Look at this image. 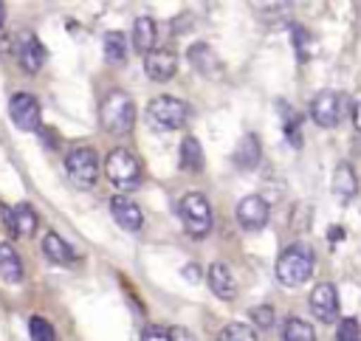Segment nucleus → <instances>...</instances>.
<instances>
[{"label":"nucleus","mask_w":361,"mask_h":341,"mask_svg":"<svg viewBox=\"0 0 361 341\" xmlns=\"http://www.w3.org/2000/svg\"><path fill=\"white\" fill-rule=\"evenodd\" d=\"M104 59L110 65H121L127 59V39L121 31H107L104 34Z\"/></svg>","instance_id":"5701e85b"},{"label":"nucleus","mask_w":361,"mask_h":341,"mask_svg":"<svg viewBox=\"0 0 361 341\" xmlns=\"http://www.w3.org/2000/svg\"><path fill=\"white\" fill-rule=\"evenodd\" d=\"M336 341H361V327L355 318H341L336 330Z\"/></svg>","instance_id":"cd10ccee"},{"label":"nucleus","mask_w":361,"mask_h":341,"mask_svg":"<svg viewBox=\"0 0 361 341\" xmlns=\"http://www.w3.org/2000/svg\"><path fill=\"white\" fill-rule=\"evenodd\" d=\"M268 203L259 197V194H248L237 203V223L245 228V231H259L265 223H268Z\"/></svg>","instance_id":"9d476101"},{"label":"nucleus","mask_w":361,"mask_h":341,"mask_svg":"<svg viewBox=\"0 0 361 341\" xmlns=\"http://www.w3.org/2000/svg\"><path fill=\"white\" fill-rule=\"evenodd\" d=\"M282 338L285 341H316V333H313V324H307L305 318H288Z\"/></svg>","instance_id":"b1692460"},{"label":"nucleus","mask_w":361,"mask_h":341,"mask_svg":"<svg viewBox=\"0 0 361 341\" xmlns=\"http://www.w3.org/2000/svg\"><path fill=\"white\" fill-rule=\"evenodd\" d=\"M341 237H344V231H341V228H336V225H333V228H330V240H341Z\"/></svg>","instance_id":"f704fd0d"},{"label":"nucleus","mask_w":361,"mask_h":341,"mask_svg":"<svg viewBox=\"0 0 361 341\" xmlns=\"http://www.w3.org/2000/svg\"><path fill=\"white\" fill-rule=\"evenodd\" d=\"M206 282L212 287V293L223 302H231L237 296V282H234V273L226 262H212L209 265V273H206Z\"/></svg>","instance_id":"4468645a"},{"label":"nucleus","mask_w":361,"mask_h":341,"mask_svg":"<svg viewBox=\"0 0 361 341\" xmlns=\"http://www.w3.org/2000/svg\"><path fill=\"white\" fill-rule=\"evenodd\" d=\"M178 211H180V220H183V228H186L189 237H197L200 240V237L209 234V228H212V206H209V200L203 194L189 192L180 200Z\"/></svg>","instance_id":"423d86ee"},{"label":"nucleus","mask_w":361,"mask_h":341,"mask_svg":"<svg viewBox=\"0 0 361 341\" xmlns=\"http://www.w3.org/2000/svg\"><path fill=\"white\" fill-rule=\"evenodd\" d=\"M104 175H107V180L116 183L118 189H133V186H138V180H141V163H138V158H135L130 149L116 147V149H110L107 158H104Z\"/></svg>","instance_id":"7ed1b4c3"},{"label":"nucleus","mask_w":361,"mask_h":341,"mask_svg":"<svg viewBox=\"0 0 361 341\" xmlns=\"http://www.w3.org/2000/svg\"><path fill=\"white\" fill-rule=\"evenodd\" d=\"M8 116H11V121H14L17 130H25V132L39 130V101H37V96L34 93H25V90L11 93V99H8Z\"/></svg>","instance_id":"0eeeda50"},{"label":"nucleus","mask_w":361,"mask_h":341,"mask_svg":"<svg viewBox=\"0 0 361 341\" xmlns=\"http://www.w3.org/2000/svg\"><path fill=\"white\" fill-rule=\"evenodd\" d=\"M28 335H31V341H56V333H54L51 321L42 318V316L28 318Z\"/></svg>","instance_id":"a878e982"},{"label":"nucleus","mask_w":361,"mask_h":341,"mask_svg":"<svg viewBox=\"0 0 361 341\" xmlns=\"http://www.w3.org/2000/svg\"><path fill=\"white\" fill-rule=\"evenodd\" d=\"M186 56H189V65H192L197 73H203V76H217V73H220V59H217V54H214L212 45L195 42V45L186 51Z\"/></svg>","instance_id":"2eb2a0df"},{"label":"nucleus","mask_w":361,"mask_h":341,"mask_svg":"<svg viewBox=\"0 0 361 341\" xmlns=\"http://www.w3.org/2000/svg\"><path fill=\"white\" fill-rule=\"evenodd\" d=\"M313 268H316L313 248L307 242H293L276 259V279L288 287H296V285H305L313 276Z\"/></svg>","instance_id":"f257e3e1"},{"label":"nucleus","mask_w":361,"mask_h":341,"mask_svg":"<svg viewBox=\"0 0 361 341\" xmlns=\"http://www.w3.org/2000/svg\"><path fill=\"white\" fill-rule=\"evenodd\" d=\"M0 223H3V228H6V231H11V209H8V206H3V203H0Z\"/></svg>","instance_id":"2f4dec72"},{"label":"nucleus","mask_w":361,"mask_h":341,"mask_svg":"<svg viewBox=\"0 0 361 341\" xmlns=\"http://www.w3.org/2000/svg\"><path fill=\"white\" fill-rule=\"evenodd\" d=\"M110 214H113V220H116L124 231H138V228L144 225V214H141L138 203L130 200L127 194H113V197H110Z\"/></svg>","instance_id":"ddd939ff"},{"label":"nucleus","mask_w":361,"mask_h":341,"mask_svg":"<svg viewBox=\"0 0 361 341\" xmlns=\"http://www.w3.org/2000/svg\"><path fill=\"white\" fill-rule=\"evenodd\" d=\"M310 313L319 321H324V324H330L336 318V313H338V293H336V287L330 282H322V285H316L310 290Z\"/></svg>","instance_id":"f8f14e48"},{"label":"nucleus","mask_w":361,"mask_h":341,"mask_svg":"<svg viewBox=\"0 0 361 341\" xmlns=\"http://www.w3.org/2000/svg\"><path fill=\"white\" fill-rule=\"evenodd\" d=\"M0 282H6V285L23 282V259L11 242H0Z\"/></svg>","instance_id":"f3484780"},{"label":"nucleus","mask_w":361,"mask_h":341,"mask_svg":"<svg viewBox=\"0 0 361 341\" xmlns=\"http://www.w3.org/2000/svg\"><path fill=\"white\" fill-rule=\"evenodd\" d=\"M355 192H358L355 169H353L347 161H341V163L336 166V172H333V194L338 197V203H350V200L355 197Z\"/></svg>","instance_id":"dca6fc26"},{"label":"nucleus","mask_w":361,"mask_h":341,"mask_svg":"<svg viewBox=\"0 0 361 341\" xmlns=\"http://www.w3.org/2000/svg\"><path fill=\"white\" fill-rule=\"evenodd\" d=\"M344 113V96L338 90H319L310 101V116L319 127H336Z\"/></svg>","instance_id":"6e6552de"},{"label":"nucleus","mask_w":361,"mask_h":341,"mask_svg":"<svg viewBox=\"0 0 361 341\" xmlns=\"http://www.w3.org/2000/svg\"><path fill=\"white\" fill-rule=\"evenodd\" d=\"M144 70L152 82H169L178 70V56L169 48H152L144 56Z\"/></svg>","instance_id":"9b49d317"},{"label":"nucleus","mask_w":361,"mask_h":341,"mask_svg":"<svg viewBox=\"0 0 361 341\" xmlns=\"http://www.w3.org/2000/svg\"><path fill=\"white\" fill-rule=\"evenodd\" d=\"M353 121H355V127L361 130V101H358V104L353 107Z\"/></svg>","instance_id":"72a5a7b5"},{"label":"nucleus","mask_w":361,"mask_h":341,"mask_svg":"<svg viewBox=\"0 0 361 341\" xmlns=\"http://www.w3.org/2000/svg\"><path fill=\"white\" fill-rule=\"evenodd\" d=\"M42 254H45L51 262H56V265H71V262L76 259V251H73L56 231H51V234L42 237Z\"/></svg>","instance_id":"aec40b11"},{"label":"nucleus","mask_w":361,"mask_h":341,"mask_svg":"<svg viewBox=\"0 0 361 341\" xmlns=\"http://www.w3.org/2000/svg\"><path fill=\"white\" fill-rule=\"evenodd\" d=\"M45 59H48V51L39 42V37L20 34V42H17V62H20V68L25 73H39V68L45 65Z\"/></svg>","instance_id":"1a4fd4ad"},{"label":"nucleus","mask_w":361,"mask_h":341,"mask_svg":"<svg viewBox=\"0 0 361 341\" xmlns=\"http://www.w3.org/2000/svg\"><path fill=\"white\" fill-rule=\"evenodd\" d=\"M189 116V107L175 96H155L147 104V121L155 130H178Z\"/></svg>","instance_id":"39448f33"},{"label":"nucleus","mask_w":361,"mask_h":341,"mask_svg":"<svg viewBox=\"0 0 361 341\" xmlns=\"http://www.w3.org/2000/svg\"><path fill=\"white\" fill-rule=\"evenodd\" d=\"M290 42L296 48L299 62H305L310 56V34H307V28L305 25H290Z\"/></svg>","instance_id":"bb28decb"},{"label":"nucleus","mask_w":361,"mask_h":341,"mask_svg":"<svg viewBox=\"0 0 361 341\" xmlns=\"http://www.w3.org/2000/svg\"><path fill=\"white\" fill-rule=\"evenodd\" d=\"M155 37H158V25H155L152 17H138L133 23V45H135V51L149 54L155 48Z\"/></svg>","instance_id":"412c9836"},{"label":"nucleus","mask_w":361,"mask_h":341,"mask_svg":"<svg viewBox=\"0 0 361 341\" xmlns=\"http://www.w3.org/2000/svg\"><path fill=\"white\" fill-rule=\"evenodd\" d=\"M217 341H257V335H254V330H251L248 324L231 321V324H226V327L220 330Z\"/></svg>","instance_id":"393cba45"},{"label":"nucleus","mask_w":361,"mask_h":341,"mask_svg":"<svg viewBox=\"0 0 361 341\" xmlns=\"http://www.w3.org/2000/svg\"><path fill=\"white\" fill-rule=\"evenodd\" d=\"M37 223H39L37 209L31 203H17L11 209V231L8 234L11 237H31L37 231Z\"/></svg>","instance_id":"a211bd4d"},{"label":"nucleus","mask_w":361,"mask_h":341,"mask_svg":"<svg viewBox=\"0 0 361 341\" xmlns=\"http://www.w3.org/2000/svg\"><path fill=\"white\" fill-rule=\"evenodd\" d=\"M169 341H197L186 327H172L169 330Z\"/></svg>","instance_id":"7c9ffc66"},{"label":"nucleus","mask_w":361,"mask_h":341,"mask_svg":"<svg viewBox=\"0 0 361 341\" xmlns=\"http://www.w3.org/2000/svg\"><path fill=\"white\" fill-rule=\"evenodd\" d=\"M251 318H254V324L257 327H271L274 324V310H271V304H259V307H254L251 310Z\"/></svg>","instance_id":"c85d7f7f"},{"label":"nucleus","mask_w":361,"mask_h":341,"mask_svg":"<svg viewBox=\"0 0 361 341\" xmlns=\"http://www.w3.org/2000/svg\"><path fill=\"white\" fill-rule=\"evenodd\" d=\"M259 155H262L259 138L251 132V135H245V138L237 144V149H234V163H237L240 169H254V166L259 163Z\"/></svg>","instance_id":"4be33fe9"},{"label":"nucleus","mask_w":361,"mask_h":341,"mask_svg":"<svg viewBox=\"0 0 361 341\" xmlns=\"http://www.w3.org/2000/svg\"><path fill=\"white\" fill-rule=\"evenodd\" d=\"M178 163H180V169H183V172H192V175L203 169L206 158H203V147L197 144V138H195V135H186V138L180 141Z\"/></svg>","instance_id":"6ab92c4d"},{"label":"nucleus","mask_w":361,"mask_h":341,"mask_svg":"<svg viewBox=\"0 0 361 341\" xmlns=\"http://www.w3.org/2000/svg\"><path fill=\"white\" fill-rule=\"evenodd\" d=\"M141 341H169V333H166L164 327H155V324H149V327H144V333H141Z\"/></svg>","instance_id":"c756f323"},{"label":"nucleus","mask_w":361,"mask_h":341,"mask_svg":"<svg viewBox=\"0 0 361 341\" xmlns=\"http://www.w3.org/2000/svg\"><path fill=\"white\" fill-rule=\"evenodd\" d=\"M3 23H6V3H0V28H3Z\"/></svg>","instance_id":"c9c22d12"},{"label":"nucleus","mask_w":361,"mask_h":341,"mask_svg":"<svg viewBox=\"0 0 361 341\" xmlns=\"http://www.w3.org/2000/svg\"><path fill=\"white\" fill-rule=\"evenodd\" d=\"M183 276H186L189 282H197V279H200V271H197L195 265H186V268H183Z\"/></svg>","instance_id":"473e14b6"},{"label":"nucleus","mask_w":361,"mask_h":341,"mask_svg":"<svg viewBox=\"0 0 361 341\" xmlns=\"http://www.w3.org/2000/svg\"><path fill=\"white\" fill-rule=\"evenodd\" d=\"M65 172L71 178L73 186L79 189H90L99 178V155L90 147H73L65 155Z\"/></svg>","instance_id":"20e7f679"},{"label":"nucleus","mask_w":361,"mask_h":341,"mask_svg":"<svg viewBox=\"0 0 361 341\" xmlns=\"http://www.w3.org/2000/svg\"><path fill=\"white\" fill-rule=\"evenodd\" d=\"M99 124L110 135H124L135 124V104L124 90H113L104 96L99 107Z\"/></svg>","instance_id":"f03ea898"}]
</instances>
